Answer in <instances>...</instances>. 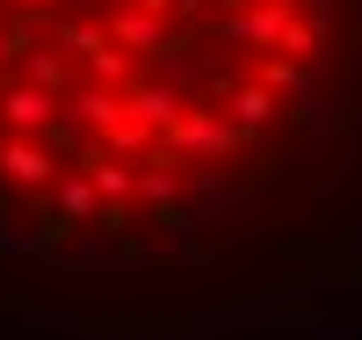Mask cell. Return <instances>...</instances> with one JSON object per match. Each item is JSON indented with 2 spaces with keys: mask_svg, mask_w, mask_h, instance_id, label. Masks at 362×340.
Wrapping results in <instances>:
<instances>
[{
  "mask_svg": "<svg viewBox=\"0 0 362 340\" xmlns=\"http://www.w3.org/2000/svg\"><path fill=\"white\" fill-rule=\"evenodd\" d=\"M362 275V0H0V340H124Z\"/></svg>",
  "mask_w": 362,
  "mask_h": 340,
  "instance_id": "obj_1",
  "label": "cell"
}]
</instances>
